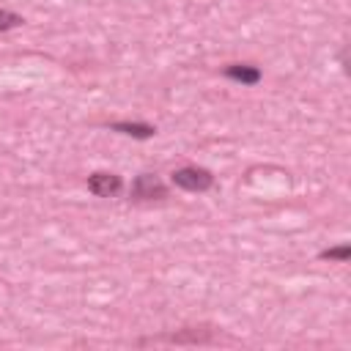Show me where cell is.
<instances>
[{
    "mask_svg": "<svg viewBox=\"0 0 351 351\" xmlns=\"http://www.w3.org/2000/svg\"><path fill=\"white\" fill-rule=\"evenodd\" d=\"M173 184L186 192H206L214 186V176L203 167H181L173 173Z\"/></svg>",
    "mask_w": 351,
    "mask_h": 351,
    "instance_id": "6da1fadb",
    "label": "cell"
},
{
    "mask_svg": "<svg viewBox=\"0 0 351 351\" xmlns=\"http://www.w3.org/2000/svg\"><path fill=\"white\" fill-rule=\"evenodd\" d=\"M110 129L121 132V134H129V137H137V140H148V137L156 134V129L151 123H137V121H115Z\"/></svg>",
    "mask_w": 351,
    "mask_h": 351,
    "instance_id": "277c9868",
    "label": "cell"
},
{
    "mask_svg": "<svg viewBox=\"0 0 351 351\" xmlns=\"http://www.w3.org/2000/svg\"><path fill=\"white\" fill-rule=\"evenodd\" d=\"M165 195H167V186L151 173H140L132 181V197H137V200H156V197H165Z\"/></svg>",
    "mask_w": 351,
    "mask_h": 351,
    "instance_id": "7a4b0ae2",
    "label": "cell"
},
{
    "mask_svg": "<svg viewBox=\"0 0 351 351\" xmlns=\"http://www.w3.org/2000/svg\"><path fill=\"white\" fill-rule=\"evenodd\" d=\"M25 19L19 16V14H14V11H8V8H0V33L3 30H11V27H19Z\"/></svg>",
    "mask_w": 351,
    "mask_h": 351,
    "instance_id": "52a82bcc",
    "label": "cell"
},
{
    "mask_svg": "<svg viewBox=\"0 0 351 351\" xmlns=\"http://www.w3.org/2000/svg\"><path fill=\"white\" fill-rule=\"evenodd\" d=\"M321 261H348L351 258V247L348 244H340V247H329L318 255Z\"/></svg>",
    "mask_w": 351,
    "mask_h": 351,
    "instance_id": "8992f818",
    "label": "cell"
},
{
    "mask_svg": "<svg viewBox=\"0 0 351 351\" xmlns=\"http://www.w3.org/2000/svg\"><path fill=\"white\" fill-rule=\"evenodd\" d=\"M225 77H230V80H236V82H241V85H255V82H261V71H258L255 66H247V63H230V66L225 69Z\"/></svg>",
    "mask_w": 351,
    "mask_h": 351,
    "instance_id": "5b68a950",
    "label": "cell"
},
{
    "mask_svg": "<svg viewBox=\"0 0 351 351\" xmlns=\"http://www.w3.org/2000/svg\"><path fill=\"white\" fill-rule=\"evenodd\" d=\"M121 186H123V181H121V176H115V173L99 170V173L88 176V189H90L93 195H99V197L118 195V192H121Z\"/></svg>",
    "mask_w": 351,
    "mask_h": 351,
    "instance_id": "3957f363",
    "label": "cell"
}]
</instances>
